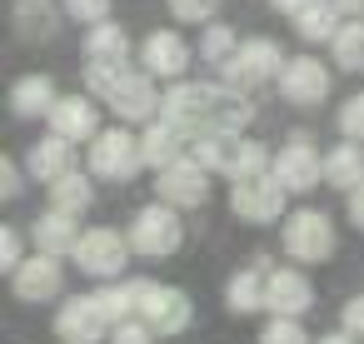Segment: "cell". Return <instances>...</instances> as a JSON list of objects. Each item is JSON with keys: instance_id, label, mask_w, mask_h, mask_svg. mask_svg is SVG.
I'll use <instances>...</instances> for the list:
<instances>
[{"instance_id": "1", "label": "cell", "mask_w": 364, "mask_h": 344, "mask_svg": "<svg viewBox=\"0 0 364 344\" xmlns=\"http://www.w3.org/2000/svg\"><path fill=\"white\" fill-rule=\"evenodd\" d=\"M195 160H200L205 170H215V175H235V180L264 175V170L274 165V160L264 155V145L240 140V130H210V135H200Z\"/></svg>"}, {"instance_id": "2", "label": "cell", "mask_w": 364, "mask_h": 344, "mask_svg": "<svg viewBox=\"0 0 364 344\" xmlns=\"http://www.w3.org/2000/svg\"><path fill=\"white\" fill-rule=\"evenodd\" d=\"M130 70V36L115 21H100L85 31V85L95 95H105L120 75Z\"/></svg>"}, {"instance_id": "3", "label": "cell", "mask_w": 364, "mask_h": 344, "mask_svg": "<svg viewBox=\"0 0 364 344\" xmlns=\"http://www.w3.org/2000/svg\"><path fill=\"white\" fill-rule=\"evenodd\" d=\"M180 240H185V225H180L175 205H165V200H160V205H145V210L130 220V249L145 254V259H165V254H175Z\"/></svg>"}, {"instance_id": "4", "label": "cell", "mask_w": 364, "mask_h": 344, "mask_svg": "<svg viewBox=\"0 0 364 344\" xmlns=\"http://www.w3.org/2000/svg\"><path fill=\"white\" fill-rule=\"evenodd\" d=\"M145 165V145L130 130H100L90 140V175L100 180H135Z\"/></svg>"}, {"instance_id": "5", "label": "cell", "mask_w": 364, "mask_h": 344, "mask_svg": "<svg viewBox=\"0 0 364 344\" xmlns=\"http://www.w3.org/2000/svg\"><path fill=\"white\" fill-rule=\"evenodd\" d=\"M279 240H284L289 259H299V264H319V259L334 254V225H329V215H319V210H294V215L284 220Z\"/></svg>"}, {"instance_id": "6", "label": "cell", "mask_w": 364, "mask_h": 344, "mask_svg": "<svg viewBox=\"0 0 364 344\" xmlns=\"http://www.w3.org/2000/svg\"><path fill=\"white\" fill-rule=\"evenodd\" d=\"M160 115L180 135H210L215 130V85H175L165 95Z\"/></svg>"}, {"instance_id": "7", "label": "cell", "mask_w": 364, "mask_h": 344, "mask_svg": "<svg viewBox=\"0 0 364 344\" xmlns=\"http://www.w3.org/2000/svg\"><path fill=\"white\" fill-rule=\"evenodd\" d=\"M230 210L250 225H274L284 215V185L274 180V170L264 175H250V180H235L230 190Z\"/></svg>"}, {"instance_id": "8", "label": "cell", "mask_w": 364, "mask_h": 344, "mask_svg": "<svg viewBox=\"0 0 364 344\" xmlns=\"http://www.w3.org/2000/svg\"><path fill=\"white\" fill-rule=\"evenodd\" d=\"M279 70H284V55H279L274 41H245V45L225 60V85L255 90V85H264V80H279Z\"/></svg>"}, {"instance_id": "9", "label": "cell", "mask_w": 364, "mask_h": 344, "mask_svg": "<svg viewBox=\"0 0 364 344\" xmlns=\"http://www.w3.org/2000/svg\"><path fill=\"white\" fill-rule=\"evenodd\" d=\"M105 329H115V324H110L100 294H75V299H65V304L55 309V334H60V344H100Z\"/></svg>"}, {"instance_id": "10", "label": "cell", "mask_w": 364, "mask_h": 344, "mask_svg": "<svg viewBox=\"0 0 364 344\" xmlns=\"http://www.w3.org/2000/svg\"><path fill=\"white\" fill-rule=\"evenodd\" d=\"M269 170H274V180H279L289 195H309V190L324 180V155L309 145V135H294V140L274 155Z\"/></svg>"}, {"instance_id": "11", "label": "cell", "mask_w": 364, "mask_h": 344, "mask_svg": "<svg viewBox=\"0 0 364 344\" xmlns=\"http://www.w3.org/2000/svg\"><path fill=\"white\" fill-rule=\"evenodd\" d=\"M125 259H130V240L120 230H105V225L100 230H85L80 244H75V264L85 274H95V279H115L125 269Z\"/></svg>"}, {"instance_id": "12", "label": "cell", "mask_w": 364, "mask_h": 344, "mask_svg": "<svg viewBox=\"0 0 364 344\" xmlns=\"http://www.w3.org/2000/svg\"><path fill=\"white\" fill-rule=\"evenodd\" d=\"M279 95L299 110H314L329 100V65H319L314 55H294L279 70Z\"/></svg>"}, {"instance_id": "13", "label": "cell", "mask_w": 364, "mask_h": 344, "mask_svg": "<svg viewBox=\"0 0 364 344\" xmlns=\"http://www.w3.org/2000/svg\"><path fill=\"white\" fill-rule=\"evenodd\" d=\"M105 100H110V110L120 115V120H130V125H140V120H150L165 100L155 95V85H150V70H125L110 90H105Z\"/></svg>"}, {"instance_id": "14", "label": "cell", "mask_w": 364, "mask_h": 344, "mask_svg": "<svg viewBox=\"0 0 364 344\" xmlns=\"http://www.w3.org/2000/svg\"><path fill=\"white\" fill-rule=\"evenodd\" d=\"M160 200L165 205H175V210H190V205H200L205 200V190H210V170L195 160V155H180L175 165H165L160 170Z\"/></svg>"}, {"instance_id": "15", "label": "cell", "mask_w": 364, "mask_h": 344, "mask_svg": "<svg viewBox=\"0 0 364 344\" xmlns=\"http://www.w3.org/2000/svg\"><path fill=\"white\" fill-rule=\"evenodd\" d=\"M11 284H16V299H26V304H50V299L60 294V284H65L60 254H31V259L11 274Z\"/></svg>"}, {"instance_id": "16", "label": "cell", "mask_w": 364, "mask_h": 344, "mask_svg": "<svg viewBox=\"0 0 364 344\" xmlns=\"http://www.w3.org/2000/svg\"><path fill=\"white\" fill-rule=\"evenodd\" d=\"M140 314L155 324V334H185V329H190V319H195V304H190V294H185V289L155 284Z\"/></svg>"}, {"instance_id": "17", "label": "cell", "mask_w": 364, "mask_h": 344, "mask_svg": "<svg viewBox=\"0 0 364 344\" xmlns=\"http://www.w3.org/2000/svg\"><path fill=\"white\" fill-rule=\"evenodd\" d=\"M46 120H50V135H60V140H70V145L100 135V130H95V125H100V110H95L85 95H60Z\"/></svg>"}, {"instance_id": "18", "label": "cell", "mask_w": 364, "mask_h": 344, "mask_svg": "<svg viewBox=\"0 0 364 344\" xmlns=\"http://www.w3.org/2000/svg\"><path fill=\"white\" fill-rule=\"evenodd\" d=\"M309 304H314V284H309L299 269H274V274L264 279V309L299 319Z\"/></svg>"}, {"instance_id": "19", "label": "cell", "mask_w": 364, "mask_h": 344, "mask_svg": "<svg viewBox=\"0 0 364 344\" xmlns=\"http://www.w3.org/2000/svg\"><path fill=\"white\" fill-rule=\"evenodd\" d=\"M140 55H145V70L160 75V80H180V75L190 70V45H185L175 31H155Z\"/></svg>"}, {"instance_id": "20", "label": "cell", "mask_w": 364, "mask_h": 344, "mask_svg": "<svg viewBox=\"0 0 364 344\" xmlns=\"http://www.w3.org/2000/svg\"><path fill=\"white\" fill-rule=\"evenodd\" d=\"M55 80L50 75H21L16 85H11V110L21 115V120H36V115H50L55 110Z\"/></svg>"}, {"instance_id": "21", "label": "cell", "mask_w": 364, "mask_h": 344, "mask_svg": "<svg viewBox=\"0 0 364 344\" xmlns=\"http://www.w3.org/2000/svg\"><path fill=\"white\" fill-rule=\"evenodd\" d=\"M31 235H36V249H41V254H75V244H80L85 230H75V215L46 210V215L36 220Z\"/></svg>"}, {"instance_id": "22", "label": "cell", "mask_w": 364, "mask_h": 344, "mask_svg": "<svg viewBox=\"0 0 364 344\" xmlns=\"http://www.w3.org/2000/svg\"><path fill=\"white\" fill-rule=\"evenodd\" d=\"M324 180H329L334 190H359V185H364V150H359V140L329 145V155H324Z\"/></svg>"}, {"instance_id": "23", "label": "cell", "mask_w": 364, "mask_h": 344, "mask_svg": "<svg viewBox=\"0 0 364 344\" xmlns=\"http://www.w3.org/2000/svg\"><path fill=\"white\" fill-rule=\"evenodd\" d=\"M70 160H75L70 140H60V135H46V140L31 150V160H26V165H31V175H36V180H46V185H50V180L70 175Z\"/></svg>"}, {"instance_id": "24", "label": "cell", "mask_w": 364, "mask_h": 344, "mask_svg": "<svg viewBox=\"0 0 364 344\" xmlns=\"http://www.w3.org/2000/svg\"><path fill=\"white\" fill-rule=\"evenodd\" d=\"M11 21H16V31H21L26 41H46V36H55L60 11L50 6V0H16V6H11Z\"/></svg>"}, {"instance_id": "25", "label": "cell", "mask_w": 364, "mask_h": 344, "mask_svg": "<svg viewBox=\"0 0 364 344\" xmlns=\"http://www.w3.org/2000/svg\"><path fill=\"white\" fill-rule=\"evenodd\" d=\"M90 200H95V190H90V175L70 170V175L50 180V210H60V215H80V210H90Z\"/></svg>"}, {"instance_id": "26", "label": "cell", "mask_w": 364, "mask_h": 344, "mask_svg": "<svg viewBox=\"0 0 364 344\" xmlns=\"http://www.w3.org/2000/svg\"><path fill=\"white\" fill-rule=\"evenodd\" d=\"M140 145H145V165H155V170H165V165H175V160L185 155V135H180L175 125H165V120L150 125Z\"/></svg>"}, {"instance_id": "27", "label": "cell", "mask_w": 364, "mask_h": 344, "mask_svg": "<svg viewBox=\"0 0 364 344\" xmlns=\"http://www.w3.org/2000/svg\"><path fill=\"white\" fill-rule=\"evenodd\" d=\"M294 31L304 41H334L339 36V6H334V0H314V6H304L294 16Z\"/></svg>"}, {"instance_id": "28", "label": "cell", "mask_w": 364, "mask_h": 344, "mask_svg": "<svg viewBox=\"0 0 364 344\" xmlns=\"http://www.w3.org/2000/svg\"><path fill=\"white\" fill-rule=\"evenodd\" d=\"M225 304H230L235 314H255V309H264V279H259L255 269H240V274L225 284Z\"/></svg>"}, {"instance_id": "29", "label": "cell", "mask_w": 364, "mask_h": 344, "mask_svg": "<svg viewBox=\"0 0 364 344\" xmlns=\"http://www.w3.org/2000/svg\"><path fill=\"white\" fill-rule=\"evenodd\" d=\"M329 50H334V65L339 70H364V21H349V26H339V36L329 41Z\"/></svg>"}, {"instance_id": "30", "label": "cell", "mask_w": 364, "mask_h": 344, "mask_svg": "<svg viewBox=\"0 0 364 344\" xmlns=\"http://www.w3.org/2000/svg\"><path fill=\"white\" fill-rule=\"evenodd\" d=\"M235 50H240V45H235V31H230V26H210V31L200 36V55H205L210 65H225Z\"/></svg>"}, {"instance_id": "31", "label": "cell", "mask_w": 364, "mask_h": 344, "mask_svg": "<svg viewBox=\"0 0 364 344\" xmlns=\"http://www.w3.org/2000/svg\"><path fill=\"white\" fill-rule=\"evenodd\" d=\"M259 344H309V339H304V329H299V319H289V314H274V319L264 324V334H259Z\"/></svg>"}, {"instance_id": "32", "label": "cell", "mask_w": 364, "mask_h": 344, "mask_svg": "<svg viewBox=\"0 0 364 344\" xmlns=\"http://www.w3.org/2000/svg\"><path fill=\"white\" fill-rule=\"evenodd\" d=\"M220 11V0H170V16L175 21H185V26H210V16Z\"/></svg>"}, {"instance_id": "33", "label": "cell", "mask_w": 364, "mask_h": 344, "mask_svg": "<svg viewBox=\"0 0 364 344\" xmlns=\"http://www.w3.org/2000/svg\"><path fill=\"white\" fill-rule=\"evenodd\" d=\"M110 334H115V344H150V339H155V324H150L145 314H130V319H120Z\"/></svg>"}, {"instance_id": "34", "label": "cell", "mask_w": 364, "mask_h": 344, "mask_svg": "<svg viewBox=\"0 0 364 344\" xmlns=\"http://www.w3.org/2000/svg\"><path fill=\"white\" fill-rule=\"evenodd\" d=\"M339 130H344V140H359V145H364V95H349V100H344Z\"/></svg>"}, {"instance_id": "35", "label": "cell", "mask_w": 364, "mask_h": 344, "mask_svg": "<svg viewBox=\"0 0 364 344\" xmlns=\"http://www.w3.org/2000/svg\"><path fill=\"white\" fill-rule=\"evenodd\" d=\"M65 11H70L75 21H85V26H100V21L110 16V0H65Z\"/></svg>"}, {"instance_id": "36", "label": "cell", "mask_w": 364, "mask_h": 344, "mask_svg": "<svg viewBox=\"0 0 364 344\" xmlns=\"http://www.w3.org/2000/svg\"><path fill=\"white\" fill-rule=\"evenodd\" d=\"M26 259H21V235L16 230H0V269L6 274H16Z\"/></svg>"}, {"instance_id": "37", "label": "cell", "mask_w": 364, "mask_h": 344, "mask_svg": "<svg viewBox=\"0 0 364 344\" xmlns=\"http://www.w3.org/2000/svg\"><path fill=\"white\" fill-rule=\"evenodd\" d=\"M344 329H349V334H364V294H354V299L344 304Z\"/></svg>"}, {"instance_id": "38", "label": "cell", "mask_w": 364, "mask_h": 344, "mask_svg": "<svg viewBox=\"0 0 364 344\" xmlns=\"http://www.w3.org/2000/svg\"><path fill=\"white\" fill-rule=\"evenodd\" d=\"M0 195H6V200H16L21 195V170L6 160V165H0Z\"/></svg>"}, {"instance_id": "39", "label": "cell", "mask_w": 364, "mask_h": 344, "mask_svg": "<svg viewBox=\"0 0 364 344\" xmlns=\"http://www.w3.org/2000/svg\"><path fill=\"white\" fill-rule=\"evenodd\" d=\"M349 220H354V230H364V185L349 190Z\"/></svg>"}, {"instance_id": "40", "label": "cell", "mask_w": 364, "mask_h": 344, "mask_svg": "<svg viewBox=\"0 0 364 344\" xmlns=\"http://www.w3.org/2000/svg\"><path fill=\"white\" fill-rule=\"evenodd\" d=\"M269 6H274L279 16H299L304 6H314V0H269Z\"/></svg>"}, {"instance_id": "41", "label": "cell", "mask_w": 364, "mask_h": 344, "mask_svg": "<svg viewBox=\"0 0 364 344\" xmlns=\"http://www.w3.org/2000/svg\"><path fill=\"white\" fill-rule=\"evenodd\" d=\"M319 344H354V334H324Z\"/></svg>"}, {"instance_id": "42", "label": "cell", "mask_w": 364, "mask_h": 344, "mask_svg": "<svg viewBox=\"0 0 364 344\" xmlns=\"http://www.w3.org/2000/svg\"><path fill=\"white\" fill-rule=\"evenodd\" d=\"M339 11H364V0H334Z\"/></svg>"}]
</instances>
